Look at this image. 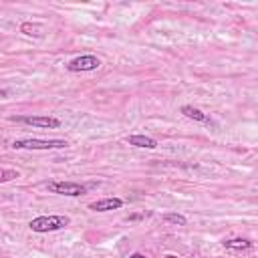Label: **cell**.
Instances as JSON below:
<instances>
[{"mask_svg": "<svg viewBox=\"0 0 258 258\" xmlns=\"http://www.w3.org/2000/svg\"><path fill=\"white\" fill-rule=\"evenodd\" d=\"M67 71L71 73H87V71H97L101 67V58L95 54H83V56H75L71 58L67 64Z\"/></svg>", "mask_w": 258, "mask_h": 258, "instance_id": "cell-5", "label": "cell"}, {"mask_svg": "<svg viewBox=\"0 0 258 258\" xmlns=\"http://www.w3.org/2000/svg\"><path fill=\"white\" fill-rule=\"evenodd\" d=\"M20 32H24L26 36H36V38H40V36H42V26H40V24H32V22H22V24H20Z\"/></svg>", "mask_w": 258, "mask_h": 258, "instance_id": "cell-10", "label": "cell"}, {"mask_svg": "<svg viewBox=\"0 0 258 258\" xmlns=\"http://www.w3.org/2000/svg\"><path fill=\"white\" fill-rule=\"evenodd\" d=\"M119 208H123L121 198H103V200L89 204V210H93V212H111V210H119Z\"/></svg>", "mask_w": 258, "mask_h": 258, "instance_id": "cell-6", "label": "cell"}, {"mask_svg": "<svg viewBox=\"0 0 258 258\" xmlns=\"http://www.w3.org/2000/svg\"><path fill=\"white\" fill-rule=\"evenodd\" d=\"M129 258H145V256H143V254H141V252H133V254H131V256H129Z\"/></svg>", "mask_w": 258, "mask_h": 258, "instance_id": "cell-13", "label": "cell"}, {"mask_svg": "<svg viewBox=\"0 0 258 258\" xmlns=\"http://www.w3.org/2000/svg\"><path fill=\"white\" fill-rule=\"evenodd\" d=\"M179 111H181L187 119H194V121H198V123H206V121H208V115H206V113H202L200 109L191 107V105H183Z\"/></svg>", "mask_w": 258, "mask_h": 258, "instance_id": "cell-8", "label": "cell"}, {"mask_svg": "<svg viewBox=\"0 0 258 258\" xmlns=\"http://www.w3.org/2000/svg\"><path fill=\"white\" fill-rule=\"evenodd\" d=\"M224 246L228 250H248V248H252V242L244 240V238H232V240H226Z\"/></svg>", "mask_w": 258, "mask_h": 258, "instance_id": "cell-9", "label": "cell"}, {"mask_svg": "<svg viewBox=\"0 0 258 258\" xmlns=\"http://www.w3.org/2000/svg\"><path fill=\"white\" fill-rule=\"evenodd\" d=\"M71 224V218L69 216H58V214H52V216H36L28 222V228L32 232H38V234H46V232H56V230H62Z\"/></svg>", "mask_w": 258, "mask_h": 258, "instance_id": "cell-1", "label": "cell"}, {"mask_svg": "<svg viewBox=\"0 0 258 258\" xmlns=\"http://www.w3.org/2000/svg\"><path fill=\"white\" fill-rule=\"evenodd\" d=\"M67 139H36V137H24V139H14L12 147L14 149H32V151H48V149H62L67 147Z\"/></svg>", "mask_w": 258, "mask_h": 258, "instance_id": "cell-2", "label": "cell"}, {"mask_svg": "<svg viewBox=\"0 0 258 258\" xmlns=\"http://www.w3.org/2000/svg\"><path fill=\"white\" fill-rule=\"evenodd\" d=\"M125 141H127L129 145H133V147H141V149H155V147H157V141H155L153 137H149V135H143V133L129 135Z\"/></svg>", "mask_w": 258, "mask_h": 258, "instance_id": "cell-7", "label": "cell"}, {"mask_svg": "<svg viewBox=\"0 0 258 258\" xmlns=\"http://www.w3.org/2000/svg\"><path fill=\"white\" fill-rule=\"evenodd\" d=\"M20 173L16 169H10V167H0V183H8L12 179H16Z\"/></svg>", "mask_w": 258, "mask_h": 258, "instance_id": "cell-11", "label": "cell"}, {"mask_svg": "<svg viewBox=\"0 0 258 258\" xmlns=\"http://www.w3.org/2000/svg\"><path fill=\"white\" fill-rule=\"evenodd\" d=\"M10 121L40 127V129H58L60 127V121L56 117H48V115H12Z\"/></svg>", "mask_w": 258, "mask_h": 258, "instance_id": "cell-4", "label": "cell"}, {"mask_svg": "<svg viewBox=\"0 0 258 258\" xmlns=\"http://www.w3.org/2000/svg\"><path fill=\"white\" fill-rule=\"evenodd\" d=\"M46 187H48L50 194L69 196V198H79V196L87 194V189H89V185H85V183H79V181H60V179L48 181Z\"/></svg>", "mask_w": 258, "mask_h": 258, "instance_id": "cell-3", "label": "cell"}, {"mask_svg": "<svg viewBox=\"0 0 258 258\" xmlns=\"http://www.w3.org/2000/svg\"><path fill=\"white\" fill-rule=\"evenodd\" d=\"M6 95H8V93H6V91H0V99H4V97H6Z\"/></svg>", "mask_w": 258, "mask_h": 258, "instance_id": "cell-15", "label": "cell"}, {"mask_svg": "<svg viewBox=\"0 0 258 258\" xmlns=\"http://www.w3.org/2000/svg\"><path fill=\"white\" fill-rule=\"evenodd\" d=\"M163 258H177V256H175V254H165Z\"/></svg>", "mask_w": 258, "mask_h": 258, "instance_id": "cell-14", "label": "cell"}, {"mask_svg": "<svg viewBox=\"0 0 258 258\" xmlns=\"http://www.w3.org/2000/svg\"><path fill=\"white\" fill-rule=\"evenodd\" d=\"M163 220L169 222V224H175V226H185L187 224L185 216H181V214H163Z\"/></svg>", "mask_w": 258, "mask_h": 258, "instance_id": "cell-12", "label": "cell"}]
</instances>
